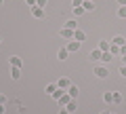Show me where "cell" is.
Here are the masks:
<instances>
[{
  "instance_id": "obj_39",
  "label": "cell",
  "mask_w": 126,
  "mask_h": 114,
  "mask_svg": "<svg viewBox=\"0 0 126 114\" xmlns=\"http://www.w3.org/2000/svg\"><path fill=\"white\" fill-rule=\"evenodd\" d=\"M0 42H2V38H0Z\"/></svg>"
},
{
  "instance_id": "obj_26",
  "label": "cell",
  "mask_w": 126,
  "mask_h": 114,
  "mask_svg": "<svg viewBox=\"0 0 126 114\" xmlns=\"http://www.w3.org/2000/svg\"><path fill=\"white\" fill-rule=\"evenodd\" d=\"M82 2L84 0H72V6H82Z\"/></svg>"
},
{
  "instance_id": "obj_7",
  "label": "cell",
  "mask_w": 126,
  "mask_h": 114,
  "mask_svg": "<svg viewBox=\"0 0 126 114\" xmlns=\"http://www.w3.org/2000/svg\"><path fill=\"white\" fill-rule=\"evenodd\" d=\"M78 93H80V89H78L76 85H69V89H67V95L72 97V99H76V97H78Z\"/></svg>"
},
{
  "instance_id": "obj_8",
  "label": "cell",
  "mask_w": 126,
  "mask_h": 114,
  "mask_svg": "<svg viewBox=\"0 0 126 114\" xmlns=\"http://www.w3.org/2000/svg\"><path fill=\"white\" fill-rule=\"evenodd\" d=\"M101 55H103V51H99V49H94V51H90V61H99L101 59Z\"/></svg>"
},
{
  "instance_id": "obj_15",
  "label": "cell",
  "mask_w": 126,
  "mask_h": 114,
  "mask_svg": "<svg viewBox=\"0 0 126 114\" xmlns=\"http://www.w3.org/2000/svg\"><path fill=\"white\" fill-rule=\"evenodd\" d=\"M11 78H13V80H19V78H21V68H13L11 70Z\"/></svg>"
},
{
  "instance_id": "obj_31",
  "label": "cell",
  "mask_w": 126,
  "mask_h": 114,
  "mask_svg": "<svg viewBox=\"0 0 126 114\" xmlns=\"http://www.w3.org/2000/svg\"><path fill=\"white\" fill-rule=\"evenodd\" d=\"M57 114H69V112H67L65 108H59V112H57Z\"/></svg>"
},
{
  "instance_id": "obj_11",
  "label": "cell",
  "mask_w": 126,
  "mask_h": 114,
  "mask_svg": "<svg viewBox=\"0 0 126 114\" xmlns=\"http://www.w3.org/2000/svg\"><path fill=\"white\" fill-rule=\"evenodd\" d=\"M109 46H111V40H99V46H97V49H99V51H103V53H105V51H109Z\"/></svg>"
},
{
  "instance_id": "obj_21",
  "label": "cell",
  "mask_w": 126,
  "mask_h": 114,
  "mask_svg": "<svg viewBox=\"0 0 126 114\" xmlns=\"http://www.w3.org/2000/svg\"><path fill=\"white\" fill-rule=\"evenodd\" d=\"M55 91H57V85H55V82H50V85H46V93H48V95H53Z\"/></svg>"
},
{
  "instance_id": "obj_10",
  "label": "cell",
  "mask_w": 126,
  "mask_h": 114,
  "mask_svg": "<svg viewBox=\"0 0 126 114\" xmlns=\"http://www.w3.org/2000/svg\"><path fill=\"white\" fill-rule=\"evenodd\" d=\"M111 45L124 46V45H126V38H124V36H113V38H111Z\"/></svg>"
},
{
  "instance_id": "obj_13",
  "label": "cell",
  "mask_w": 126,
  "mask_h": 114,
  "mask_svg": "<svg viewBox=\"0 0 126 114\" xmlns=\"http://www.w3.org/2000/svg\"><path fill=\"white\" fill-rule=\"evenodd\" d=\"M69 101H72V97H69L67 93H63V95H61V99H59V106H61V108H65V106H67Z\"/></svg>"
},
{
  "instance_id": "obj_24",
  "label": "cell",
  "mask_w": 126,
  "mask_h": 114,
  "mask_svg": "<svg viewBox=\"0 0 126 114\" xmlns=\"http://www.w3.org/2000/svg\"><path fill=\"white\" fill-rule=\"evenodd\" d=\"M118 17L126 19V6H120V9H118Z\"/></svg>"
},
{
  "instance_id": "obj_12",
  "label": "cell",
  "mask_w": 126,
  "mask_h": 114,
  "mask_svg": "<svg viewBox=\"0 0 126 114\" xmlns=\"http://www.w3.org/2000/svg\"><path fill=\"white\" fill-rule=\"evenodd\" d=\"M67 55H69V51L65 49V46H61L59 53H57V57H59V61H63V59H67Z\"/></svg>"
},
{
  "instance_id": "obj_6",
  "label": "cell",
  "mask_w": 126,
  "mask_h": 114,
  "mask_svg": "<svg viewBox=\"0 0 126 114\" xmlns=\"http://www.w3.org/2000/svg\"><path fill=\"white\" fill-rule=\"evenodd\" d=\"M9 64L13 66V68H21V66H23V61H21V57L13 55V57H9Z\"/></svg>"
},
{
  "instance_id": "obj_18",
  "label": "cell",
  "mask_w": 126,
  "mask_h": 114,
  "mask_svg": "<svg viewBox=\"0 0 126 114\" xmlns=\"http://www.w3.org/2000/svg\"><path fill=\"white\" fill-rule=\"evenodd\" d=\"M63 93H67V91H65V89H59V87H57V91L53 93V99H57V101H59V99H61V95H63Z\"/></svg>"
},
{
  "instance_id": "obj_28",
  "label": "cell",
  "mask_w": 126,
  "mask_h": 114,
  "mask_svg": "<svg viewBox=\"0 0 126 114\" xmlns=\"http://www.w3.org/2000/svg\"><path fill=\"white\" fill-rule=\"evenodd\" d=\"M120 74H122V76L126 78V66H124V64H122V68H120Z\"/></svg>"
},
{
  "instance_id": "obj_25",
  "label": "cell",
  "mask_w": 126,
  "mask_h": 114,
  "mask_svg": "<svg viewBox=\"0 0 126 114\" xmlns=\"http://www.w3.org/2000/svg\"><path fill=\"white\" fill-rule=\"evenodd\" d=\"M113 104H122V93H113Z\"/></svg>"
},
{
  "instance_id": "obj_14",
  "label": "cell",
  "mask_w": 126,
  "mask_h": 114,
  "mask_svg": "<svg viewBox=\"0 0 126 114\" xmlns=\"http://www.w3.org/2000/svg\"><path fill=\"white\" fill-rule=\"evenodd\" d=\"M86 38V34L82 32V30H76V32H74V40H78V42H82Z\"/></svg>"
},
{
  "instance_id": "obj_5",
  "label": "cell",
  "mask_w": 126,
  "mask_h": 114,
  "mask_svg": "<svg viewBox=\"0 0 126 114\" xmlns=\"http://www.w3.org/2000/svg\"><path fill=\"white\" fill-rule=\"evenodd\" d=\"M69 85H72V80H69V78H65V76L59 78V82H57V87H59V89H65V91L69 89Z\"/></svg>"
},
{
  "instance_id": "obj_9",
  "label": "cell",
  "mask_w": 126,
  "mask_h": 114,
  "mask_svg": "<svg viewBox=\"0 0 126 114\" xmlns=\"http://www.w3.org/2000/svg\"><path fill=\"white\" fill-rule=\"evenodd\" d=\"M65 110H67L69 114H74V112H76V110H78V101H76V99H72V101H69L67 106H65Z\"/></svg>"
},
{
  "instance_id": "obj_35",
  "label": "cell",
  "mask_w": 126,
  "mask_h": 114,
  "mask_svg": "<svg viewBox=\"0 0 126 114\" xmlns=\"http://www.w3.org/2000/svg\"><path fill=\"white\" fill-rule=\"evenodd\" d=\"M122 61H124V66H126V53H124V55H122Z\"/></svg>"
},
{
  "instance_id": "obj_38",
  "label": "cell",
  "mask_w": 126,
  "mask_h": 114,
  "mask_svg": "<svg viewBox=\"0 0 126 114\" xmlns=\"http://www.w3.org/2000/svg\"><path fill=\"white\" fill-rule=\"evenodd\" d=\"M101 114H109V112H101Z\"/></svg>"
},
{
  "instance_id": "obj_16",
  "label": "cell",
  "mask_w": 126,
  "mask_h": 114,
  "mask_svg": "<svg viewBox=\"0 0 126 114\" xmlns=\"http://www.w3.org/2000/svg\"><path fill=\"white\" fill-rule=\"evenodd\" d=\"M111 57H113V55L109 53V51H105V53L101 55V61H103V64H109V61H111Z\"/></svg>"
},
{
  "instance_id": "obj_29",
  "label": "cell",
  "mask_w": 126,
  "mask_h": 114,
  "mask_svg": "<svg viewBox=\"0 0 126 114\" xmlns=\"http://www.w3.org/2000/svg\"><path fill=\"white\" fill-rule=\"evenodd\" d=\"M25 4H30V6H36V0H25Z\"/></svg>"
},
{
  "instance_id": "obj_4",
  "label": "cell",
  "mask_w": 126,
  "mask_h": 114,
  "mask_svg": "<svg viewBox=\"0 0 126 114\" xmlns=\"http://www.w3.org/2000/svg\"><path fill=\"white\" fill-rule=\"evenodd\" d=\"M32 15L36 19H44V9L42 6H32Z\"/></svg>"
},
{
  "instance_id": "obj_33",
  "label": "cell",
  "mask_w": 126,
  "mask_h": 114,
  "mask_svg": "<svg viewBox=\"0 0 126 114\" xmlns=\"http://www.w3.org/2000/svg\"><path fill=\"white\" fill-rule=\"evenodd\" d=\"M118 4H120V6H126V0H118Z\"/></svg>"
},
{
  "instance_id": "obj_34",
  "label": "cell",
  "mask_w": 126,
  "mask_h": 114,
  "mask_svg": "<svg viewBox=\"0 0 126 114\" xmlns=\"http://www.w3.org/2000/svg\"><path fill=\"white\" fill-rule=\"evenodd\" d=\"M120 51H122V55H124V53H126V45H124V46H120Z\"/></svg>"
},
{
  "instance_id": "obj_20",
  "label": "cell",
  "mask_w": 126,
  "mask_h": 114,
  "mask_svg": "<svg viewBox=\"0 0 126 114\" xmlns=\"http://www.w3.org/2000/svg\"><path fill=\"white\" fill-rule=\"evenodd\" d=\"M109 53H111V55H122V51H120L118 45H111V46H109Z\"/></svg>"
},
{
  "instance_id": "obj_27",
  "label": "cell",
  "mask_w": 126,
  "mask_h": 114,
  "mask_svg": "<svg viewBox=\"0 0 126 114\" xmlns=\"http://www.w3.org/2000/svg\"><path fill=\"white\" fill-rule=\"evenodd\" d=\"M36 6H46V0H36Z\"/></svg>"
},
{
  "instance_id": "obj_32",
  "label": "cell",
  "mask_w": 126,
  "mask_h": 114,
  "mask_svg": "<svg viewBox=\"0 0 126 114\" xmlns=\"http://www.w3.org/2000/svg\"><path fill=\"white\" fill-rule=\"evenodd\" d=\"M0 104H6V97L2 95V93H0Z\"/></svg>"
},
{
  "instance_id": "obj_22",
  "label": "cell",
  "mask_w": 126,
  "mask_h": 114,
  "mask_svg": "<svg viewBox=\"0 0 126 114\" xmlns=\"http://www.w3.org/2000/svg\"><path fill=\"white\" fill-rule=\"evenodd\" d=\"M86 11L82 9V6H74V15H76V17H80V15H84Z\"/></svg>"
},
{
  "instance_id": "obj_30",
  "label": "cell",
  "mask_w": 126,
  "mask_h": 114,
  "mask_svg": "<svg viewBox=\"0 0 126 114\" xmlns=\"http://www.w3.org/2000/svg\"><path fill=\"white\" fill-rule=\"evenodd\" d=\"M4 112H6V106H4V104H0V114H4Z\"/></svg>"
},
{
  "instance_id": "obj_17",
  "label": "cell",
  "mask_w": 126,
  "mask_h": 114,
  "mask_svg": "<svg viewBox=\"0 0 126 114\" xmlns=\"http://www.w3.org/2000/svg\"><path fill=\"white\" fill-rule=\"evenodd\" d=\"M63 27H69V30H78V23H76V19H69V21H65V25Z\"/></svg>"
},
{
  "instance_id": "obj_2",
  "label": "cell",
  "mask_w": 126,
  "mask_h": 114,
  "mask_svg": "<svg viewBox=\"0 0 126 114\" xmlns=\"http://www.w3.org/2000/svg\"><path fill=\"white\" fill-rule=\"evenodd\" d=\"M94 76H97V78H107L109 76V70L105 68V66H97V68H94Z\"/></svg>"
},
{
  "instance_id": "obj_3",
  "label": "cell",
  "mask_w": 126,
  "mask_h": 114,
  "mask_svg": "<svg viewBox=\"0 0 126 114\" xmlns=\"http://www.w3.org/2000/svg\"><path fill=\"white\" fill-rule=\"evenodd\" d=\"M80 45L82 42H78V40H69L67 45H65V49H67L69 53H78V51H80Z\"/></svg>"
},
{
  "instance_id": "obj_1",
  "label": "cell",
  "mask_w": 126,
  "mask_h": 114,
  "mask_svg": "<svg viewBox=\"0 0 126 114\" xmlns=\"http://www.w3.org/2000/svg\"><path fill=\"white\" fill-rule=\"evenodd\" d=\"M74 32H76V30H69V27H61V30H59V36L65 38V40H74Z\"/></svg>"
},
{
  "instance_id": "obj_37",
  "label": "cell",
  "mask_w": 126,
  "mask_h": 114,
  "mask_svg": "<svg viewBox=\"0 0 126 114\" xmlns=\"http://www.w3.org/2000/svg\"><path fill=\"white\" fill-rule=\"evenodd\" d=\"M2 2H4V0H0V6H2Z\"/></svg>"
},
{
  "instance_id": "obj_19",
  "label": "cell",
  "mask_w": 126,
  "mask_h": 114,
  "mask_svg": "<svg viewBox=\"0 0 126 114\" xmlns=\"http://www.w3.org/2000/svg\"><path fill=\"white\" fill-rule=\"evenodd\" d=\"M103 99L107 101V104H113V93H111V91H105V93H103Z\"/></svg>"
},
{
  "instance_id": "obj_36",
  "label": "cell",
  "mask_w": 126,
  "mask_h": 114,
  "mask_svg": "<svg viewBox=\"0 0 126 114\" xmlns=\"http://www.w3.org/2000/svg\"><path fill=\"white\" fill-rule=\"evenodd\" d=\"M84 2H94V0H84Z\"/></svg>"
},
{
  "instance_id": "obj_23",
  "label": "cell",
  "mask_w": 126,
  "mask_h": 114,
  "mask_svg": "<svg viewBox=\"0 0 126 114\" xmlns=\"http://www.w3.org/2000/svg\"><path fill=\"white\" fill-rule=\"evenodd\" d=\"M82 9H84V11H93L94 9V2H82Z\"/></svg>"
}]
</instances>
